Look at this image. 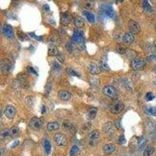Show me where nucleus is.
<instances>
[{
  "instance_id": "f257e3e1",
  "label": "nucleus",
  "mask_w": 156,
  "mask_h": 156,
  "mask_svg": "<svg viewBox=\"0 0 156 156\" xmlns=\"http://www.w3.org/2000/svg\"><path fill=\"white\" fill-rule=\"evenodd\" d=\"M102 92L105 95H106L107 97L113 98V99H116L118 96V91L115 88V87L112 85L105 86L102 89Z\"/></svg>"
},
{
  "instance_id": "f03ea898",
  "label": "nucleus",
  "mask_w": 156,
  "mask_h": 156,
  "mask_svg": "<svg viewBox=\"0 0 156 156\" xmlns=\"http://www.w3.org/2000/svg\"><path fill=\"white\" fill-rule=\"evenodd\" d=\"M0 67H1L2 73L3 74H5V75H8V74H10L11 70H12V63L9 59H2L1 64H0Z\"/></svg>"
},
{
  "instance_id": "7ed1b4c3",
  "label": "nucleus",
  "mask_w": 156,
  "mask_h": 156,
  "mask_svg": "<svg viewBox=\"0 0 156 156\" xmlns=\"http://www.w3.org/2000/svg\"><path fill=\"white\" fill-rule=\"evenodd\" d=\"M53 141L59 147H65L67 144V138L61 133H57L53 136Z\"/></svg>"
},
{
  "instance_id": "20e7f679",
  "label": "nucleus",
  "mask_w": 156,
  "mask_h": 156,
  "mask_svg": "<svg viewBox=\"0 0 156 156\" xmlns=\"http://www.w3.org/2000/svg\"><path fill=\"white\" fill-rule=\"evenodd\" d=\"M124 109V104L121 101H115L110 105V112L113 114H119Z\"/></svg>"
},
{
  "instance_id": "39448f33",
  "label": "nucleus",
  "mask_w": 156,
  "mask_h": 156,
  "mask_svg": "<svg viewBox=\"0 0 156 156\" xmlns=\"http://www.w3.org/2000/svg\"><path fill=\"white\" fill-rule=\"evenodd\" d=\"M146 65V63L144 61V59L141 58H134L131 61V67H132L134 70H140L144 68V66Z\"/></svg>"
},
{
  "instance_id": "423d86ee",
  "label": "nucleus",
  "mask_w": 156,
  "mask_h": 156,
  "mask_svg": "<svg viewBox=\"0 0 156 156\" xmlns=\"http://www.w3.org/2000/svg\"><path fill=\"white\" fill-rule=\"evenodd\" d=\"M43 120L42 119L38 118V117H34L30 120V123H29V126L31 127V129H32L33 130H35V131H38L41 129V126H42Z\"/></svg>"
},
{
  "instance_id": "0eeeda50",
  "label": "nucleus",
  "mask_w": 156,
  "mask_h": 156,
  "mask_svg": "<svg viewBox=\"0 0 156 156\" xmlns=\"http://www.w3.org/2000/svg\"><path fill=\"white\" fill-rule=\"evenodd\" d=\"M72 41L73 43H75L78 46H81V45H84V37L82 34V32L80 31H75L72 37Z\"/></svg>"
},
{
  "instance_id": "6e6552de",
  "label": "nucleus",
  "mask_w": 156,
  "mask_h": 156,
  "mask_svg": "<svg viewBox=\"0 0 156 156\" xmlns=\"http://www.w3.org/2000/svg\"><path fill=\"white\" fill-rule=\"evenodd\" d=\"M16 109L13 105H7L4 109V115L9 119H13L16 116Z\"/></svg>"
},
{
  "instance_id": "1a4fd4ad",
  "label": "nucleus",
  "mask_w": 156,
  "mask_h": 156,
  "mask_svg": "<svg viewBox=\"0 0 156 156\" xmlns=\"http://www.w3.org/2000/svg\"><path fill=\"white\" fill-rule=\"evenodd\" d=\"M128 27L133 34H138L141 31V27L139 24L134 20H130L128 22Z\"/></svg>"
},
{
  "instance_id": "9d476101",
  "label": "nucleus",
  "mask_w": 156,
  "mask_h": 156,
  "mask_svg": "<svg viewBox=\"0 0 156 156\" xmlns=\"http://www.w3.org/2000/svg\"><path fill=\"white\" fill-rule=\"evenodd\" d=\"M88 73L91 75H98L102 72V68L100 67L99 65L96 63H91L88 66Z\"/></svg>"
},
{
  "instance_id": "9b49d317",
  "label": "nucleus",
  "mask_w": 156,
  "mask_h": 156,
  "mask_svg": "<svg viewBox=\"0 0 156 156\" xmlns=\"http://www.w3.org/2000/svg\"><path fill=\"white\" fill-rule=\"evenodd\" d=\"M2 31H3V34L8 38H11L14 35V31L13 29L10 25L9 24H4L2 28Z\"/></svg>"
},
{
  "instance_id": "f8f14e48",
  "label": "nucleus",
  "mask_w": 156,
  "mask_h": 156,
  "mask_svg": "<svg viewBox=\"0 0 156 156\" xmlns=\"http://www.w3.org/2000/svg\"><path fill=\"white\" fill-rule=\"evenodd\" d=\"M72 20V16L69 12H63L61 13V17H60V21L61 24L64 26H66L70 24Z\"/></svg>"
},
{
  "instance_id": "ddd939ff",
  "label": "nucleus",
  "mask_w": 156,
  "mask_h": 156,
  "mask_svg": "<svg viewBox=\"0 0 156 156\" xmlns=\"http://www.w3.org/2000/svg\"><path fill=\"white\" fill-rule=\"evenodd\" d=\"M59 50L57 48V45L54 43H51L48 45V54L50 56H57L59 54Z\"/></svg>"
},
{
  "instance_id": "4468645a",
  "label": "nucleus",
  "mask_w": 156,
  "mask_h": 156,
  "mask_svg": "<svg viewBox=\"0 0 156 156\" xmlns=\"http://www.w3.org/2000/svg\"><path fill=\"white\" fill-rule=\"evenodd\" d=\"M58 96L63 101H70L72 98V95L70 92H69L68 91L62 90L59 91L58 93Z\"/></svg>"
},
{
  "instance_id": "2eb2a0df",
  "label": "nucleus",
  "mask_w": 156,
  "mask_h": 156,
  "mask_svg": "<svg viewBox=\"0 0 156 156\" xmlns=\"http://www.w3.org/2000/svg\"><path fill=\"white\" fill-rule=\"evenodd\" d=\"M102 130L104 131L105 134H108L109 135H113L112 134H114V130H113V126H112V122L109 121V122H106L103 125V127H102Z\"/></svg>"
},
{
  "instance_id": "dca6fc26",
  "label": "nucleus",
  "mask_w": 156,
  "mask_h": 156,
  "mask_svg": "<svg viewBox=\"0 0 156 156\" xmlns=\"http://www.w3.org/2000/svg\"><path fill=\"white\" fill-rule=\"evenodd\" d=\"M116 151V145L114 144H106L103 147V152L106 155H111Z\"/></svg>"
},
{
  "instance_id": "f3484780",
  "label": "nucleus",
  "mask_w": 156,
  "mask_h": 156,
  "mask_svg": "<svg viewBox=\"0 0 156 156\" xmlns=\"http://www.w3.org/2000/svg\"><path fill=\"white\" fill-rule=\"evenodd\" d=\"M122 40L125 44H131L134 41V36L131 32H128V33L123 34L122 37Z\"/></svg>"
},
{
  "instance_id": "a211bd4d",
  "label": "nucleus",
  "mask_w": 156,
  "mask_h": 156,
  "mask_svg": "<svg viewBox=\"0 0 156 156\" xmlns=\"http://www.w3.org/2000/svg\"><path fill=\"white\" fill-rule=\"evenodd\" d=\"M102 11L106 17H113L115 15V12H114L113 8L109 6H105L102 7Z\"/></svg>"
},
{
  "instance_id": "6ab92c4d",
  "label": "nucleus",
  "mask_w": 156,
  "mask_h": 156,
  "mask_svg": "<svg viewBox=\"0 0 156 156\" xmlns=\"http://www.w3.org/2000/svg\"><path fill=\"white\" fill-rule=\"evenodd\" d=\"M73 24H74L76 27H77V28H82V27L84 26L85 22H84V20L83 17L77 16V17H75V19L73 20Z\"/></svg>"
},
{
  "instance_id": "aec40b11",
  "label": "nucleus",
  "mask_w": 156,
  "mask_h": 156,
  "mask_svg": "<svg viewBox=\"0 0 156 156\" xmlns=\"http://www.w3.org/2000/svg\"><path fill=\"white\" fill-rule=\"evenodd\" d=\"M47 130L48 132H52L55 130H57L59 129V124L57 122H50L46 126Z\"/></svg>"
},
{
  "instance_id": "412c9836",
  "label": "nucleus",
  "mask_w": 156,
  "mask_h": 156,
  "mask_svg": "<svg viewBox=\"0 0 156 156\" xmlns=\"http://www.w3.org/2000/svg\"><path fill=\"white\" fill-rule=\"evenodd\" d=\"M142 7L144 10L147 13H152L153 12V8L151 5L149 3L148 0H142Z\"/></svg>"
},
{
  "instance_id": "4be33fe9",
  "label": "nucleus",
  "mask_w": 156,
  "mask_h": 156,
  "mask_svg": "<svg viewBox=\"0 0 156 156\" xmlns=\"http://www.w3.org/2000/svg\"><path fill=\"white\" fill-rule=\"evenodd\" d=\"M137 144H138V151H144V148H146L145 147L147 145V141L144 137H139L138 141H137Z\"/></svg>"
},
{
  "instance_id": "5701e85b",
  "label": "nucleus",
  "mask_w": 156,
  "mask_h": 156,
  "mask_svg": "<svg viewBox=\"0 0 156 156\" xmlns=\"http://www.w3.org/2000/svg\"><path fill=\"white\" fill-rule=\"evenodd\" d=\"M99 66L102 68V70L108 71L109 70V66L107 63V58L105 56L102 57L99 62Z\"/></svg>"
},
{
  "instance_id": "b1692460",
  "label": "nucleus",
  "mask_w": 156,
  "mask_h": 156,
  "mask_svg": "<svg viewBox=\"0 0 156 156\" xmlns=\"http://www.w3.org/2000/svg\"><path fill=\"white\" fill-rule=\"evenodd\" d=\"M10 136H11L10 129H4V130H2L1 133H0V138L2 140L7 139Z\"/></svg>"
},
{
  "instance_id": "393cba45",
  "label": "nucleus",
  "mask_w": 156,
  "mask_h": 156,
  "mask_svg": "<svg viewBox=\"0 0 156 156\" xmlns=\"http://www.w3.org/2000/svg\"><path fill=\"white\" fill-rule=\"evenodd\" d=\"M88 139L91 141H95V140L98 139L100 137V133L98 130H94L92 132H91L88 136Z\"/></svg>"
},
{
  "instance_id": "a878e982",
  "label": "nucleus",
  "mask_w": 156,
  "mask_h": 156,
  "mask_svg": "<svg viewBox=\"0 0 156 156\" xmlns=\"http://www.w3.org/2000/svg\"><path fill=\"white\" fill-rule=\"evenodd\" d=\"M84 15L85 16L86 18L90 23H95V15L93 14L92 13L89 12V11H84Z\"/></svg>"
},
{
  "instance_id": "bb28decb",
  "label": "nucleus",
  "mask_w": 156,
  "mask_h": 156,
  "mask_svg": "<svg viewBox=\"0 0 156 156\" xmlns=\"http://www.w3.org/2000/svg\"><path fill=\"white\" fill-rule=\"evenodd\" d=\"M43 146H44V149H45V151L46 154H50L51 152V148H52V145H51V143L48 140H45L44 141V143H43Z\"/></svg>"
},
{
  "instance_id": "cd10ccee",
  "label": "nucleus",
  "mask_w": 156,
  "mask_h": 156,
  "mask_svg": "<svg viewBox=\"0 0 156 156\" xmlns=\"http://www.w3.org/2000/svg\"><path fill=\"white\" fill-rule=\"evenodd\" d=\"M123 85H124L126 89L128 91H130V92H133V86L131 82H130L128 79H126V78L123 79Z\"/></svg>"
},
{
  "instance_id": "c85d7f7f",
  "label": "nucleus",
  "mask_w": 156,
  "mask_h": 156,
  "mask_svg": "<svg viewBox=\"0 0 156 156\" xmlns=\"http://www.w3.org/2000/svg\"><path fill=\"white\" fill-rule=\"evenodd\" d=\"M155 152V148L153 146H148L144 151V156H152Z\"/></svg>"
},
{
  "instance_id": "c756f323",
  "label": "nucleus",
  "mask_w": 156,
  "mask_h": 156,
  "mask_svg": "<svg viewBox=\"0 0 156 156\" xmlns=\"http://www.w3.org/2000/svg\"><path fill=\"white\" fill-rule=\"evenodd\" d=\"M98 112V109L97 108H91L88 110V117L90 119H93L95 118V116L97 115Z\"/></svg>"
},
{
  "instance_id": "7c9ffc66",
  "label": "nucleus",
  "mask_w": 156,
  "mask_h": 156,
  "mask_svg": "<svg viewBox=\"0 0 156 156\" xmlns=\"http://www.w3.org/2000/svg\"><path fill=\"white\" fill-rule=\"evenodd\" d=\"M80 152V148L77 145H73L70 151V156H77Z\"/></svg>"
},
{
  "instance_id": "2f4dec72",
  "label": "nucleus",
  "mask_w": 156,
  "mask_h": 156,
  "mask_svg": "<svg viewBox=\"0 0 156 156\" xmlns=\"http://www.w3.org/2000/svg\"><path fill=\"white\" fill-rule=\"evenodd\" d=\"M145 113L148 116H156V107H148L145 109Z\"/></svg>"
},
{
  "instance_id": "473e14b6",
  "label": "nucleus",
  "mask_w": 156,
  "mask_h": 156,
  "mask_svg": "<svg viewBox=\"0 0 156 156\" xmlns=\"http://www.w3.org/2000/svg\"><path fill=\"white\" fill-rule=\"evenodd\" d=\"M34 102H35V99H34V98L33 96H27L25 98V103L29 107L33 106L34 105Z\"/></svg>"
},
{
  "instance_id": "72a5a7b5",
  "label": "nucleus",
  "mask_w": 156,
  "mask_h": 156,
  "mask_svg": "<svg viewBox=\"0 0 156 156\" xmlns=\"http://www.w3.org/2000/svg\"><path fill=\"white\" fill-rule=\"evenodd\" d=\"M10 133H11V136L13 137H17L20 134V130L19 128L17 127V126H12V127L10 128Z\"/></svg>"
},
{
  "instance_id": "f704fd0d",
  "label": "nucleus",
  "mask_w": 156,
  "mask_h": 156,
  "mask_svg": "<svg viewBox=\"0 0 156 156\" xmlns=\"http://www.w3.org/2000/svg\"><path fill=\"white\" fill-rule=\"evenodd\" d=\"M52 69H53V70L56 71V72L61 70V65H60V63H59L58 61L52 62Z\"/></svg>"
},
{
  "instance_id": "c9c22d12",
  "label": "nucleus",
  "mask_w": 156,
  "mask_h": 156,
  "mask_svg": "<svg viewBox=\"0 0 156 156\" xmlns=\"http://www.w3.org/2000/svg\"><path fill=\"white\" fill-rule=\"evenodd\" d=\"M20 86H21L22 88H25V89H27V88H28L30 87L29 82L27 81L26 79H24V78L20 80Z\"/></svg>"
},
{
  "instance_id": "e433bc0d",
  "label": "nucleus",
  "mask_w": 156,
  "mask_h": 156,
  "mask_svg": "<svg viewBox=\"0 0 156 156\" xmlns=\"http://www.w3.org/2000/svg\"><path fill=\"white\" fill-rule=\"evenodd\" d=\"M63 126V127L67 130H73V128H74L73 127V124H72L71 123H70L69 121H65Z\"/></svg>"
},
{
  "instance_id": "4c0bfd02",
  "label": "nucleus",
  "mask_w": 156,
  "mask_h": 156,
  "mask_svg": "<svg viewBox=\"0 0 156 156\" xmlns=\"http://www.w3.org/2000/svg\"><path fill=\"white\" fill-rule=\"evenodd\" d=\"M66 71H67V73H68L69 74H70V75L74 76V77H80V74H79L77 71L73 70V69H67Z\"/></svg>"
},
{
  "instance_id": "58836bf2",
  "label": "nucleus",
  "mask_w": 156,
  "mask_h": 156,
  "mask_svg": "<svg viewBox=\"0 0 156 156\" xmlns=\"http://www.w3.org/2000/svg\"><path fill=\"white\" fill-rule=\"evenodd\" d=\"M155 98V95H153L152 92H148L145 95V99L148 101V102H150V101H152Z\"/></svg>"
},
{
  "instance_id": "ea45409f",
  "label": "nucleus",
  "mask_w": 156,
  "mask_h": 156,
  "mask_svg": "<svg viewBox=\"0 0 156 156\" xmlns=\"http://www.w3.org/2000/svg\"><path fill=\"white\" fill-rule=\"evenodd\" d=\"M95 0H86L85 5L88 8H91L95 6Z\"/></svg>"
},
{
  "instance_id": "a19ab883",
  "label": "nucleus",
  "mask_w": 156,
  "mask_h": 156,
  "mask_svg": "<svg viewBox=\"0 0 156 156\" xmlns=\"http://www.w3.org/2000/svg\"><path fill=\"white\" fill-rule=\"evenodd\" d=\"M57 59H58V60H59L60 63H64V61H65V56H64L63 53H61V52H59V54H58V56H57Z\"/></svg>"
},
{
  "instance_id": "79ce46f5",
  "label": "nucleus",
  "mask_w": 156,
  "mask_h": 156,
  "mask_svg": "<svg viewBox=\"0 0 156 156\" xmlns=\"http://www.w3.org/2000/svg\"><path fill=\"white\" fill-rule=\"evenodd\" d=\"M115 126L118 130H120L122 128V125H121V119H117L115 122Z\"/></svg>"
},
{
  "instance_id": "37998d69",
  "label": "nucleus",
  "mask_w": 156,
  "mask_h": 156,
  "mask_svg": "<svg viewBox=\"0 0 156 156\" xmlns=\"http://www.w3.org/2000/svg\"><path fill=\"white\" fill-rule=\"evenodd\" d=\"M118 142L120 144H123L126 143V137L124 135H121L120 137H119V141Z\"/></svg>"
},
{
  "instance_id": "c03bdc74",
  "label": "nucleus",
  "mask_w": 156,
  "mask_h": 156,
  "mask_svg": "<svg viewBox=\"0 0 156 156\" xmlns=\"http://www.w3.org/2000/svg\"><path fill=\"white\" fill-rule=\"evenodd\" d=\"M117 51H118L120 54H123V53H126V48H124L123 46L119 45V46L117 47Z\"/></svg>"
},
{
  "instance_id": "a18cd8bd",
  "label": "nucleus",
  "mask_w": 156,
  "mask_h": 156,
  "mask_svg": "<svg viewBox=\"0 0 156 156\" xmlns=\"http://www.w3.org/2000/svg\"><path fill=\"white\" fill-rule=\"evenodd\" d=\"M66 48L67 50V52H72V50H73V45H71V43H67L66 45Z\"/></svg>"
},
{
  "instance_id": "49530a36",
  "label": "nucleus",
  "mask_w": 156,
  "mask_h": 156,
  "mask_svg": "<svg viewBox=\"0 0 156 156\" xmlns=\"http://www.w3.org/2000/svg\"><path fill=\"white\" fill-rule=\"evenodd\" d=\"M19 144H20V141H14L12 143V144H11V148H14L18 146Z\"/></svg>"
},
{
  "instance_id": "de8ad7c7",
  "label": "nucleus",
  "mask_w": 156,
  "mask_h": 156,
  "mask_svg": "<svg viewBox=\"0 0 156 156\" xmlns=\"http://www.w3.org/2000/svg\"><path fill=\"white\" fill-rule=\"evenodd\" d=\"M43 9H44V10H45V11H48V10H50L49 6H48V5H45V6H43Z\"/></svg>"
},
{
  "instance_id": "09e8293b",
  "label": "nucleus",
  "mask_w": 156,
  "mask_h": 156,
  "mask_svg": "<svg viewBox=\"0 0 156 156\" xmlns=\"http://www.w3.org/2000/svg\"><path fill=\"white\" fill-rule=\"evenodd\" d=\"M28 70L29 71H32V73H36V72H35V70H34L33 69V67H31V66H30V67H28Z\"/></svg>"
},
{
  "instance_id": "8fccbe9b",
  "label": "nucleus",
  "mask_w": 156,
  "mask_h": 156,
  "mask_svg": "<svg viewBox=\"0 0 156 156\" xmlns=\"http://www.w3.org/2000/svg\"><path fill=\"white\" fill-rule=\"evenodd\" d=\"M0 154H1V155L0 156H4V150L3 148L0 149Z\"/></svg>"
},
{
  "instance_id": "3c124183",
  "label": "nucleus",
  "mask_w": 156,
  "mask_h": 156,
  "mask_svg": "<svg viewBox=\"0 0 156 156\" xmlns=\"http://www.w3.org/2000/svg\"><path fill=\"white\" fill-rule=\"evenodd\" d=\"M152 140H153V141L155 142H156V134L155 135H154L153 137H152Z\"/></svg>"
},
{
  "instance_id": "603ef678",
  "label": "nucleus",
  "mask_w": 156,
  "mask_h": 156,
  "mask_svg": "<svg viewBox=\"0 0 156 156\" xmlns=\"http://www.w3.org/2000/svg\"><path fill=\"white\" fill-rule=\"evenodd\" d=\"M151 2H152V3H154L155 5H156V0H151Z\"/></svg>"
},
{
  "instance_id": "864d4df0",
  "label": "nucleus",
  "mask_w": 156,
  "mask_h": 156,
  "mask_svg": "<svg viewBox=\"0 0 156 156\" xmlns=\"http://www.w3.org/2000/svg\"><path fill=\"white\" fill-rule=\"evenodd\" d=\"M123 2V0H116V3H122Z\"/></svg>"
},
{
  "instance_id": "5fc2aeb1",
  "label": "nucleus",
  "mask_w": 156,
  "mask_h": 156,
  "mask_svg": "<svg viewBox=\"0 0 156 156\" xmlns=\"http://www.w3.org/2000/svg\"><path fill=\"white\" fill-rule=\"evenodd\" d=\"M154 47H155V51H156V44H155V46H154Z\"/></svg>"
},
{
  "instance_id": "6e6d98bb",
  "label": "nucleus",
  "mask_w": 156,
  "mask_h": 156,
  "mask_svg": "<svg viewBox=\"0 0 156 156\" xmlns=\"http://www.w3.org/2000/svg\"><path fill=\"white\" fill-rule=\"evenodd\" d=\"M13 2H16V1H17V0H13Z\"/></svg>"
},
{
  "instance_id": "4d7b16f0",
  "label": "nucleus",
  "mask_w": 156,
  "mask_h": 156,
  "mask_svg": "<svg viewBox=\"0 0 156 156\" xmlns=\"http://www.w3.org/2000/svg\"><path fill=\"white\" fill-rule=\"evenodd\" d=\"M155 70H156V66H155Z\"/></svg>"
}]
</instances>
